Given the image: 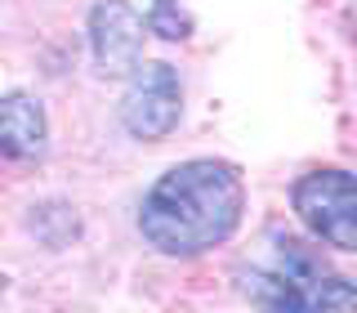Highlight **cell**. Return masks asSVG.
I'll return each mask as SVG.
<instances>
[{"label": "cell", "instance_id": "obj_6", "mask_svg": "<svg viewBox=\"0 0 357 313\" xmlns=\"http://www.w3.org/2000/svg\"><path fill=\"white\" fill-rule=\"evenodd\" d=\"M304 313H357V282H344L335 273H317L308 282Z\"/></svg>", "mask_w": 357, "mask_h": 313}, {"label": "cell", "instance_id": "obj_9", "mask_svg": "<svg viewBox=\"0 0 357 313\" xmlns=\"http://www.w3.org/2000/svg\"><path fill=\"white\" fill-rule=\"evenodd\" d=\"M5 291H9V277H5V273H0V296H5Z\"/></svg>", "mask_w": 357, "mask_h": 313}, {"label": "cell", "instance_id": "obj_5", "mask_svg": "<svg viewBox=\"0 0 357 313\" xmlns=\"http://www.w3.org/2000/svg\"><path fill=\"white\" fill-rule=\"evenodd\" d=\"M45 139H50V121H45L40 99L22 94V89L0 99V156L31 161L45 152Z\"/></svg>", "mask_w": 357, "mask_h": 313}, {"label": "cell", "instance_id": "obj_3", "mask_svg": "<svg viewBox=\"0 0 357 313\" xmlns=\"http://www.w3.org/2000/svg\"><path fill=\"white\" fill-rule=\"evenodd\" d=\"M130 76L134 81L126 89V99H121V126L143 143L165 139L178 126V117H183L178 72L170 63H139Z\"/></svg>", "mask_w": 357, "mask_h": 313}, {"label": "cell", "instance_id": "obj_7", "mask_svg": "<svg viewBox=\"0 0 357 313\" xmlns=\"http://www.w3.org/2000/svg\"><path fill=\"white\" fill-rule=\"evenodd\" d=\"M31 233H36L45 246H67L81 233V224H76V210L67 206V201H40V206L31 210Z\"/></svg>", "mask_w": 357, "mask_h": 313}, {"label": "cell", "instance_id": "obj_8", "mask_svg": "<svg viewBox=\"0 0 357 313\" xmlns=\"http://www.w3.org/2000/svg\"><path fill=\"white\" fill-rule=\"evenodd\" d=\"M148 31L152 36H161V41H188L192 36V18H188V9L178 5V0H152V9H148Z\"/></svg>", "mask_w": 357, "mask_h": 313}, {"label": "cell", "instance_id": "obj_1", "mask_svg": "<svg viewBox=\"0 0 357 313\" xmlns=\"http://www.w3.org/2000/svg\"><path fill=\"white\" fill-rule=\"evenodd\" d=\"M245 215V184L232 161H183L148 188L139 206V233L161 255L192 260L223 246Z\"/></svg>", "mask_w": 357, "mask_h": 313}, {"label": "cell", "instance_id": "obj_2", "mask_svg": "<svg viewBox=\"0 0 357 313\" xmlns=\"http://www.w3.org/2000/svg\"><path fill=\"white\" fill-rule=\"evenodd\" d=\"M290 206L335 251H357V175L340 166H321L295 179Z\"/></svg>", "mask_w": 357, "mask_h": 313}, {"label": "cell", "instance_id": "obj_4", "mask_svg": "<svg viewBox=\"0 0 357 313\" xmlns=\"http://www.w3.org/2000/svg\"><path fill=\"white\" fill-rule=\"evenodd\" d=\"M143 31H148V22H143V14L134 5L98 0L89 9V50H94L98 76H107V81L130 76L143 63Z\"/></svg>", "mask_w": 357, "mask_h": 313}]
</instances>
